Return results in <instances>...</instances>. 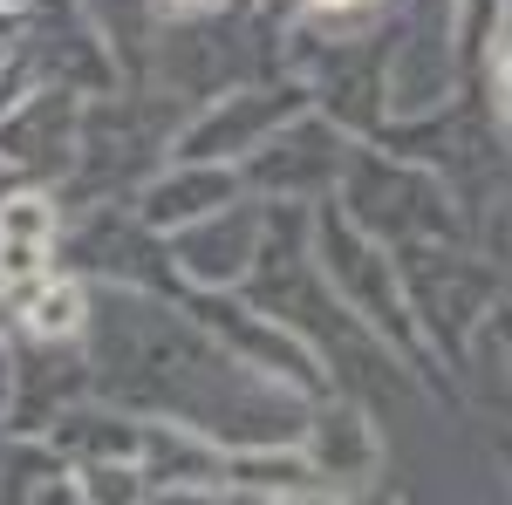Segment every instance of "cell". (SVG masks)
<instances>
[{
	"label": "cell",
	"mask_w": 512,
	"mask_h": 505,
	"mask_svg": "<svg viewBox=\"0 0 512 505\" xmlns=\"http://www.w3.org/2000/svg\"><path fill=\"white\" fill-rule=\"evenodd\" d=\"M137 478L158 492V485H192V492H219L226 485V451L205 444L185 424H144L137 444Z\"/></svg>",
	"instance_id": "12"
},
{
	"label": "cell",
	"mask_w": 512,
	"mask_h": 505,
	"mask_svg": "<svg viewBox=\"0 0 512 505\" xmlns=\"http://www.w3.org/2000/svg\"><path fill=\"white\" fill-rule=\"evenodd\" d=\"M164 14H185V21H198V14H212V7H219V0H158Z\"/></svg>",
	"instance_id": "22"
},
{
	"label": "cell",
	"mask_w": 512,
	"mask_h": 505,
	"mask_svg": "<svg viewBox=\"0 0 512 505\" xmlns=\"http://www.w3.org/2000/svg\"><path fill=\"white\" fill-rule=\"evenodd\" d=\"M478 342L499 355V362H512V301H499V308L485 314V328H478Z\"/></svg>",
	"instance_id": "18"
},
{
	"label": "cell",
	"mask_w": 512,
	"mask_h": 505,
	"mask_svg": "<svg viewBox=\"0 0 512 505\" xmlns=\"http://www.w3.org/2000/svg\"><path fill=\"white\" fill-rule=\"evenodd\" d=\"M458 96V0H396L383 7V110L424 123Z\"/></svg>",
	"instance_id": "3"
},
{
	"label": "cell",
	"mask_w": 512,
	"mask_h": 505,
	"mask_svg": "<svg viewBox=\"0 0 512 505\" xmlns=\"http://www.w3.org/2000/svg\"><path fill=\"white\" fill-rule=\"evenodd\" d=\"M76 260L89 273H103L110 287H137V294H151V280L171 273L164 239L151 233V226H137L130 212H103V219H89V233L76 239Z\"/></svg>",
	"instance_id": "11"
},
{
	"label": "cell",
	"mask_w": 512,
	"mask_h": 505,
	"mask_svg": "<svg viewBox=\"0 0 512 505\" xmlns=\"http://www.w3.org/2000/svg\"><path fill=\"white\" fill-rule=\"evenodd\" d=\"M458 28H465V41L499 35V0H465V7H458Z\"/></svg>",
	"instance_id": "19"
},
{
	"label": "cell",
	"mask_w": 512,
	"mask_h": 505,
	"mask_svg": "<svg viewBox=\"0 0 512 505\" xmlns=\"http://www.w3.org/2000/svg\"><path fill=\"white\" fill-rule=\"evenodd\" d=\"M499 82H506V96H512V41H499Z\"/></svg>",
	"instance_id": "25"
},
{
	"label": "cell",
	"mask_w": 512,
	"mask_h": 505,
	"mask_svg": "<svg viewBox=\"0 0 512 505\" xmlns=\"http://www.w3.org/2000/svg\"><path fill=\"white\" fill-rule=\"evenodd\" d=\"M219 505H267V499H219Z\"/></svg>",
	"instance_id": "27"
},
{
	"label": "cell",
	"mask_w": 512,
	"mask_h": 505,
	"mask_svg": "<svg viewBox=\"0 0 512 505\" xmlns=\"http://www.w3.org/2000/svg\"><path fill=\"white\" fill-rule=\"evenodd\" d=\"M233 198H246L239 171H226V164H178L171 157L158 178L130 198V219L171 239V233H185V226H198V219H212V212H226Z\"/></svg>",
	"instance_id": "9"
},
{
	"label": "cell",
	"mask_w": 512,
	"mask_h": 505,
	"mask_svg": "<svg viewBox=\"0 0 512 505\" xmlns=\"http://www.w3.org/2000/svg\"><path fill=\"white\" fill-rule=\"evenodd\" d=\"M301 458L315 471L321 499H349V492H369L383 478V437L369 424V410L342 396V403H321L308 430H301Z\"/></svg>",
	"instance_id": "8"
},
{
	"label": "cell",
	"mask_w": 512,
	"mask_h": 505,
	"mask_svg": "<svg viewBox=\"0 0 512 505\" xmlns=\"http://www.w3.org/2000/svg\"><path fill=\"white\" fill-rule=\"evenodd\" d=\"M301 110H308V89H301V82H239L212 110H198V123L178 130L171 157H178V164H246V157L260 151L267 137H280Z\"/></svg>",
	"instance_id": "5"
},
{
	"label": "cell",
	"mask_w": 512,
	"mask_h": 505,
	"mask_svg": "<svg viewBox=\"0 0 512 505\" xmlns=\"http://www.w3.org/2000/svg\"><path fill=\"white\" fill-rule=\"evenodd\" d=\"M144 505H219V492H192V485H144Z\"/></svg>",
	"instance_id": "20"
},
{
	"label": "cell",
	"mask_w": 512,
	"mask_h": 505,
	"mask_svg": "<svg viewBox=\"0 0 512 505\" xmlns=\"http://www.w3.org/2000/svg\"><path fill=\"white\" fill-rule=\"evenodd\" d=\"M315 260H321V280H328V294L342 301V308L376 335V342H390V349L417 355V321L403 308V287H396V260L390 246H376V239H362L335 212V205H321L315 219Z\"/></svg>",
	"instance_id": "4"
},
{
	"label": "cell",
	"mask_w": 512,
	"mask_h": 505,
	"mask_svg": "<svg viewBox=\"0 0 512 505\" xmlns=\"http://www.w3.org/2000/svg\"><path fill=\"white\" fill-rule=\"evenodd\" d=\"M349 151H355V144L328 117H294L280 137H267L260 151L239 164V185H253L260 198H287V205L335 198Z\"/></svg>",
	"instance_id": "6"
},
{
	"label": "cell",
	"mask_w": 512,
	"mask_h": 505,
	"mask_svg": "<svg viewBox=\"0 0 512 505\" xmlns=\"http://www.w3.org/2000/svg\"><path fill=\"white\" fill-rule=\"evenodd\" d=\"M21 321H28L35 342H76L82 328H89V287L69 280V273L35 280V287L21 294Z\"/></svg>",
	"instance_id": "14"
},
{
	"label": "cell",
	"mask_w": 512,
	"mask_h": 505,
	"mask_svg": "<svg viewBox=\"0 0 512 505\" xmlns=\"http://www.w3.org/2000/svg\"><path fill=\"white\" fill-rule=\"evenodd\" d=\"M506 458H512V437H506Z\"/></svg>",
	"instance_id": "29"
},
{
	"label": "cell",
	"mask_w": 512,
	"mask_h": 505,
	"mask_svg": "<svg viewBox=\"0 0 512 505\" xmlns=\"http://www.w3.org/2000/svg\"><path fill=\"white\" fill-rule=\"evenodd\" d=\"M362 7H376V0H308L315 21H342V14H362Z\"/></svg>",
	"instance_id": "21"
},
{
	"label": "cell",
	"mask_w": 512,
	"mask_h": 505,
	"mask_svg": "<svg viewBox=\"0 0 512 505\" xmlns=\"http://www.w3.org/2000/svg\"><path fill=\"white\" fill-rule=\"evenodd\" d=\"M362 239L376 246H431V239H458V205L451 185L424 171V164H403V157L376 151V144H355L342 164V185L328 198Z\"/></svg>",
	"instance_id": "1"
},
{
	"label": "cell",
	"mask_w": 512,
	"mask_h": 505,
	"mask_svg": "<svg viewBox=\"0 0 512 505\" xmlns=\"http://www.w3.org/2000/svg\"><path fill=\"white\" fill-rule=\"evenodd\" d=\"M76 485H82V505H144L137 465H82Z\"/></svg>",
	"instance_id": "17"
},
{
	"label": "cell",
	"mask_w": 512,
	"mask_h": 505,
	"mask_svg": "<svg viewBox=\"0 0 512 505\" xmlns=\"http://www.w3.org/2000/svg\"><path fill=\"white\" fill-rule=\"evenodd\" d=\"M499 41H512V0H499Z\"/></svg>",
	"instance_id": "26"
},
{
	"label": "cell",
	"mask_w": 512,
	"mask_h": 505,
	"mask_svg": "<svg viewBox=\"0 0 512 505\" xmlns=\"http://www.w3.org/2000/svg\"><path fill=\"white\" fill-rule=\"evenodd\" d=\"M396 287H403V308L410 321L431 335L444 355H472L485 314L499 308V267L465 253L458 239H431V246H396Z\"/></svg>",
	"instance_id": "2"
},
{
	"label": "cell",
	"mask_w": 512,
	"mask_h": 505,
	"mask_svg": "<svg viewBox=\"0 0 512 505\" xmlns=\"http://www.w3.org/2000/svg\"><path fill=\"white\" fill-rule=\"evenodd\" d=\"M14 192H21V171H14V164H0V205H7Z\"/></svg>",
	"instance_id": "24"
},
{
	"label": "cell",
	"mask_w": 512,
	"mask_h": 505,
	"mask_svg": "<svg viewBox=\"0 0 512 505\" xmlns=\"http://www.w3.org/2000/svg\"><path fill=\"white\" fill-rule=\"evenodd\" d=\"M506 123H512V96H506Z\"/></svg>",
	"instance_id": "28"
},
{
	"label": "cell",
	"mask_w": 512,
	"mask_h": 505,
	"mask_svg": "<svg viewBox=\"0 0 512 505\" xmlns=\"http://www.w3.org/2000/svg\"><path fill=\"white\" fill-rule=\"evenodd\" d=\"M76 14L103 35V48H123V41L137 48L144 41V0H82Z\"/></svg>",
	"instance_id": "16"
},
{
	"label": "cell",
	"mask_w": 512,
	"mask_h": 505,
	"mask_svg": "<svg viewBox=\"0 0 512 505\" xmlns=\"http://www.w3.org/2000/svg\"><path fill=\"white\" fill-rule=\"evenodd\" d=\"M76 137H82L76 96L41 89L21 110L0 117V164H14V171H76Z\"/></svg>",
	"instance_id": "10"
},
{
	"label": "cell",
	"mask_w": 512,
	"mask_h": 505,
	"mask_svg": "<svg viewBox=\"0 0 512 505\" xmlns=\"http://www.w3.org/2000/svg\"><path fill=\"white\" fill-rule=\"evenodd\" d=\"M55 233H62V212H55L48 192H14L0 205V239L7 246H55Z\"/></svg>",
	"instance_id": "15"
},
{
	"label": "cell",
	"mask_w": 512,
	"mask_h": 505,
	"mask_svg": "<svg viewBox=\"0 0 512 505\" xmlns=\"http://www.w3.org/2000/svg\"><path fill=\"white\" fill-rule=\"evenodd\" d=\"M328 505H396V492H383V485H369V492H349V499H328Z\"/></svg>",
	"instance_id": "23"
},
{
	"label": "cell",
	"mask_w": 512,
	"mask_h": 505,
	"mask_svg": "<svg viewBox=\"0 0 512 505\" xmlns=\"http://www.w3.org/2000/svg\"><path fill=\"white\" fill-rule=\"evenodd\" d=\"M260 233H267V205L260 198H233L226 212H212V219H198V226L164 239V260H171V273L192 294H239L253 260H260Z\"/></svg>",
	"instance_id": "7"
},
{
	"label": "cell",
	"mask_w": 512,
	"mask_h": 505,
	"mask_svg": "<svg viewBox=\"0 0 512 505\" xmlns=\"http://www.w3.org/2000/svg\"><path fill=\"white\" fill-rule=\"evenodd\" d=\"M144 424L117 403H76L55 417V451H82L89 465H137Z\"/></svg>",
	"instance_id": "13"
}]
</instances>
